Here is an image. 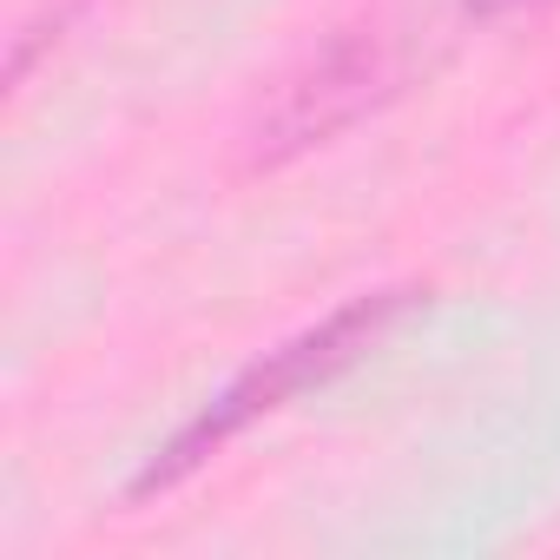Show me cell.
<instances>
[{
  "label": "cell",
  "instance_id": "1",
  "mask_svg": "<svg viewBox=\"0 0 560 560\" xmlns=\"http://www.w3.org/2000/svg\"><path fill=\"white\" fill-rule=\"evenodd\" d=\"M402 311V298L396 291H383V298H363V304H350V311H337L324 330H311V337H298V343H284V350H270L257 370H244L145 475H139V494H152V488H172L185 468H198L218 442H231L250 416H264V409H277V402H291L298 389H311V383H324V376H337L343 363H357L376 337H383V324Z\"/></svg>",
  "mask_w": 560,
  "mask_h": 560
},
{
  "label": "cell",
  "instance_id": "2",
  "mask_svg": "<svg viewBox=\"0 0 560 560\" xmlns=\"http://www.w3.org/2000/svg\"><path fill=\"white\" fill-rule=\"evenodd\" d=\"M475 14H508V8H534V0H468Z\"/></svg>",
  "mask_w": 560,
  "mask_h": 560
}]
</instances>
